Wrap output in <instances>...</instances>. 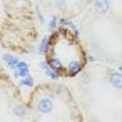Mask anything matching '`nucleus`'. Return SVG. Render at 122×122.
Here are the masks:
<instances>
[{
    "label": "nucleus",
    "instance_id": "nucleus-1",
    "mask_svg": "<svg viewBox=\"0 0 122 122\" xmlns=\"http://www.w3.org/2000/svg\"><path fill=\"white\" fill-rule=\"evenodd\" d=\"M53 101L50 99H40L38 101V110L42 112V114H49L53 111Z\"/></svg>",
    "mask_w": 122,
    "mask_h": 122
},
{
    "label": "nucleus",
    "instance_id": "nucleus-2",
    "mask_svg": "<svg viewBox=\"0 0 122 122\" xmlns=\"http://www.w3.org/2000/svg\"><path fill=\"white\" fill-rule=\"evenodd\" d=\"M108 7H110V1H108V0H97V1L94 3V8H96V11L100 13V14L107 13Z\"/></svg>",
    "mask_w": 122,
    "mask_h": 122
},
{
    "label": "nucleus",
    "instance_id": "nucleus-3",
    "mask_svg": "<svg viewBox=\"0 0 122 122\" xmlns=\"http://www.w3.org/2000/svg\"><path fill=\"white\" fill-rule=\"evenodd\" d=\"M15 69H17V74H18V76H22V78H25V76L29 75V67H28V64H26V62H20V61H18V64H17Z\"/></svg>",
    "mask_w": 122,
    "mask_h": 122
},
{
    "label": "nucleus",
    "instance_id": "nucleus-4",
    "mask_svg": "<svg viewBox=\"0 0 122 122\" xmlns=\"http://www.w3.org/2000/svg\"><path fill=\"white\" fill-rule=\"evenodd\" d=\"M110 83L112 85V86H115V87H118V89H121V86H122L121 74L119 72H112L110 75Z\"/></svg>",
    "mask_w": 122,
    "mask_h": 122
},
{
    "label": "nucleus",
    "instance_id": "nucleus-5",
    "mask_svg": "<svg viewBox=\"0 0 122 122\" xmlns=\"http://www.w3.org/2000/svg\"><path fill=\"white\" fill-rule=\"evenodd\" d=\"M3 60H4L6 64H7L8 68H11V69H15L17 64H18L17 57H13V56H10V54H4V56H3Z\"/></svg>",
    "mask_w": 122,
    "mask_h": 122
},
{
    "label": "nucleus",
    "instance_id": "nucleus-6",
    "mask_svg": "<svg viewBox=\"0 0 122 122\" xmlns=\"http://www.w3.org/2000/svg\"><path fill=\"white\" fill-rule=\"evenodd\" d=\"M50 42H51V39H50V38H43L42 45H40V47H39V53H40V54H46L47 49L50 47Z\"/></svg>",
    "mask_w": 122,
    "mask_h": 122
},
{
    "label": "nucleus",
    "instance_id": "nucleus-7",
    "mask_svg": "<svg viewBox=\"0 0 122 122\" xmlns=\"http://www.w3.org/2000/svg\"><path fill=\"white\" fill-rule=\"evenodd\" d=\"M49 64H50V68L53 69V71H60V69H62V64L58 60H56V58H51V60L49 61Z\"/></svg>",
    "mask_w": 122,
    "mask_h": 122
},
{
    "label": "nucleus",
    "instance_id": "nucleus-8",
    "mask_svg": "<svg viewBox=\"0 0 122 122\" xmlns=\"http://www.w3.org/2000/svg\"><path fill=\"white\" fill-rule=\"evenodd\" d=\"M45 74H46L47 76H50L51 79H58V76H60V74H58L57 71H51V69L49 68V67L45 69Z\"/></svg>",
    "mask_w": 122,
    "mask_h": 122
},
{
    "label": "nucleus",
    "instance_id": "nucleus-9",
    "mask_svg": "<svg viewBox=\"0 0 122 122\" xmlns=\"http://www.w3.org/2000/svg\"><path fill=\"white\" fill-rule=\"evenodd\" d=\"M21 85H22V86H28V87L33 86V78H32V76H29V75L25 76L22 81H21Z\"/></svg>",
    "mask_w": 122,
    "mask_h": 122
},
{
    "label": "nucleus",
    "instance_id": "nucleus-10",
    "mask_svg": "<svg viewBox=\"0 0 122 122\" xmlns=\"http://www.w3.org/2000/svg\"><path fill=\"white\" fill-rule=\"evenodd\" d=\"M56 25H57V18L53 17V18H51V21H50V24H49V29L53 30L54 28H56Z\"/></svg>",
    "mask_w": 122,
    "mask_h": 122
},
{
    "label": "nucleus",
    "instance_id": "nucleus-11",
    "mask_svg": "<svg viewBox=\"0 0 122 122\" xmlns=\"http://www.w3.org/2000/svg\"><path fill=\"white\" fill-rule=\"evenodd\" d=\"M15 114L18 115V117H22L25 114V110H24L22 107H15Z\"/></svg>",
    "mask_w": 122,
    "mask_h": 122
},
{
    "label": "nucleus",
    "instance_id": "nucleus-12",
    "mask_svg": "<svg viewBox=\"0 0 122 122\" xmlns=\"http://www.w3.org/2000/svg\"><path fill=\"white\" fill-rule=\"evenodd\" d=\"M57 4H58V7H60V8H64V7H65V3H64V0H58V1H57Z\"/></svg>",
    "mask_w": 122,
    "mask_h": 122
},
{
    "label": "nucleus",
    "instance_id": "nucleus-13",
    "mask_svg": "<svg viewBox=\"0 0 122 122\" xmlns=\"http://www.w3.org/2000/svg\"><path fill=\"white\" fill-rule=\"evenodd\" d=\"M40 67H42L43 69H46L47 68V64H46V62H40Z\"/></svg>",
    "mask_w": 122,
    "mask_h": 122
}]
</instances>
